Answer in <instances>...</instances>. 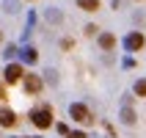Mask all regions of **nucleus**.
Wrapping results in <instances>:
<instances>
[{
	"instance_id": "1",
	"label": "nucleus",
	"mask_w": 146,
	"mask_h": 138,
	"mask_svg": "<svg viewBox=\"0 0 146 138\" xmlns=\"http://www.w3.org/2000/svg\"><path fill=\"white\" fill-rule=\"evenodd\" d=\"M31 122L36 124L39 130H47L50 124H52V111H50V108H36L31 113Z\"/></svg>"
},
{
	"instance_id": "2",
	"label": "nucleus",
	"mask_w": 146,
	"mask_h": 138,
	"mask_svg": "<svg viewBox=\"0 0 146 138\" xmlns=\"http://www.w3.org/2000/svg\"><path fill=\"white\" fill-rule=\"evenodd\" d=\"M69 116H72L77 124H91V111L83 105V102H74V105L69 108Z\"/></svg>"
},
{
	"instance_id": "3",
	"label": "nucleus",
	"mask_w": 146,
	"mask_h": 138,
	"mask_svg": "<svg viewBox=\"0 0 146 138\" xmlns=\"http://www.w3.org/2000/svg\"><path fill=\"white\" fill-rule=\"evenodd\" d=\"M143 44H146V39H143V33H138V31L127 33V39H124V47L132 50V53H135V50H141Z\"/></svg>"
},
{
	"instance_id": "4",
	"label": "nucleus",
	"mask_w": 146,
	"mask_h": 138,
	"mask_svg": "<svg viewBox=\"0 0 146 138\" xmlns=\"http://www.w3.org/2000/svg\"><path fill=\"white\" fill-rule=\"evenodd\" d=\"M3 75H6V83H19V80L25 77V69H22L19 64H8Z\"/></svg>"
},
{
	"instance_id": "5",
	"label": "nucleus",
	"mask_w": 146,
	"mask_h": 138,
	"mask_svg": "<svg viewBox=\"0 0 146 138\" xmlns=\"http://www.w3.org/2000/svg\"><path fill=\"white\" fill-rule=\"evenodd\" d=\"M22 86H25L28 94H39V91H41V77H39V75H25Z\"/></svg>"
},
{
	"instance_id": "6",
	"label": "nucleus",
	"mask_w": 146,
	"mask_h": 138,
	"mask_svg": "<svg viewBox=\"0 0 146 138\" xmlns=\"http://www.w3.org/2000/svg\"><path fill=\"white\" fill-rule=\"evenodd\" d=\"M44 19L52 25H61L64 22V11H58V8H44Z\"/></svg>"
},
{
	"instance_id": "7",
	"label": "nucleus",
	"mask_w": 146,
	"mask_h": 138,
	"mask_svg": "<svg viewBox=\"0 0 146 138\" xmlns=\"http://www.w3.org/2000/svg\"><path fill=\"white\" fill-rule=\"evenodd\" d=\"M0 124H3V127H14L17 124V113L8 111V108H3V111H0Z\"/></svg>"
},
{
	"instance_id": "8",
	"label": "nucleus",
	"mask_w": 146,
	"mask_h": 138,
	"mask_svg": "<svg viewBox=\"0 0 146 138\" xmlns=\"http://www.w3.org/2000/svg\"><path fill=\"white\" fill-rule=\"evenodd\" d=\"M99 47L102 50H113L116 47V36L113 33H102V36H99Z\"/></svg>"
},
{
	"instance_id": "9",
	"label": "nucleus",
	"mask_w": 146,
	"mask_h": 138,
	"mask_svg": "<svg viewBox=\"0 0 146 138\" xmlns=\"http://www.w3.org/2000/svg\"><path fill=\"white\" fill-rule=\"evenodd\" d=\"M121 122L124 124H135V111L132 108H127V105L121 108Z\"/></svg>"
},
{
	"instance_id": "10",
	"label": "nucleus",
	"mask_w": 146,
	"mask_h": 138,
	"mask_svg": "<svg viewBox=\"0 0 146 138\" xmlns=\"http://www.w3.org/2000/svg\"><path fill=\"white\" fill-rule=\"evenodd\" d=\"M3 11L6 14H17L19 11V0H3Z\"/></svg>"
},
{
	"instance_id": "11",
	"label": "nucleus",
	"mask_w": 146,
	"mask_h": 138,
	"mask_svg": "<svg viewBox=\"0 0 146 138\" xmlns=\"http://www.w3.org/2000/svg\"><path fill=\"white\" fill-rule=\"evenodd\" d=\"M77 6H80L83 11H97V8H99V0H77Z\"/></svg>"
},
{
	"instance_id": "12",
	"label": "nucleus",
	"mask_w": 146,
	"mask_h": 138,
	"mask_svg": "<svg viewBox=\"0 0 146 138\" xmlns=\"http://www.w3.org/2000/svg\"><path fill=\"white\" fill-rule=\"evenodd\" d=\"M36 58H39V55H36L33 47H25L22 50V61H25V64H36Z\"/></svg>"
},
{
	"instance_id": "13",
	"label": "nucleus",
	"mask_w": 146,
	"mask_h": 138,
	"mask_svg": "<svg viewBox=\"0 0 146 138\" xmlns=\"http://www.w3.org/2000/svg\"><path fill=\"white\" fill-rule=\"evenodd\" d=\"M44 83L58 86V72H55V69H44Z\"/></svg>"
},
{
	"instance_id": "14",
	"label": "nucleus",
	"mask_w": 146,
	"mask_h": 138,
	"mask_svg": "<svg viewBox=\"0 0 146 138\" xmlns=\"http://www.w3.org/2000/svg\"><path fill=\"white\" fill-rule=\"evenodd\" d=\"M132 91H135L138 97H146V77H141V80L135 83V89H132Z\"/></svg>"
},
{
	"instance_id": "15",
	"label": "nucleus",
	"mask_w": 146,
	"mask_h": 138,
	"mask_svg": "<svg viewBox=\"0 0 146 138\" xmlns=\"http://www.w3.org/2000/svg\"><path fill=\"white\" fill-rule=\"evenodd\" d=\"M17 53H19V50H17V44H8V47H6V53H3V55H6V58H14Z\"/></svg>"
},
{
	"instance_id": "16",
	"label": "nucleus",
	"mask_w": 146,
	"mask_h": 138,
	"mask_svg": "<svg viewBox=\"0 0 146 138\" xmlns=\"http://www.w3.org/2000/svg\"><path fill=\"white\" fill-rule=\"evenodd\" d=\"M66 138H86V133H83V130H69Z\"/></svg>"
},
{
	"instance_id": "17",
	"label": "nucleus",
	"mask_w": 146,
	"mask_h": 138,
	"mask_svg": "<svg viewBox=\"0 0 146 138\" xmlns=\"http://www.w3.org/2000/svg\"><path fill=\"white\" fill-rule=\"evenodd\" d=\"M97 31H99L97 25H86V36H97Z\"/></svg>"
},
{
	"instance_id": "18",
	"label": "nucleus",
	"mask_w": 146,
	"mask_h": 138,
	"mask_svg": "<svg viewBox=\"0 0 146 138\" xmlns=\"http://www.w3.org/2000/svg\"><path fill=\"white\" fill-rule=\"evenodd\" d=\"M55 130H58V133H61V135H69V127H66V124H58Z\"/></svg>"
},
{
	"instance_id": "19",
	"label": "nucleus",
	"mask_w": 146,
	"mask_h": 138,
	"mask_svg": "<svg viewBox=\"0 0 146 138\" xmlns=\"http://www.w3.org/2000/svg\"><path fill=\"white\" fill-rule=\"evenodd\" d=\"M0 99H6V89L3 86H0Z\"/></svg>"
},
{
	"instance_id": "20",
	"label": "nucleus",
	"mask_w": 146,
	"mask_h": 138,
	"mask_svg": "<svg viewBox=\"0 0 146 138\" xmlns=\"http://www.w3.org/2000/svg\"><path fill=\"white\" fill-rule=\"evenodd\" d=\"M0 41H3V33H0Z\"/></svg>"
}]
</instances>
